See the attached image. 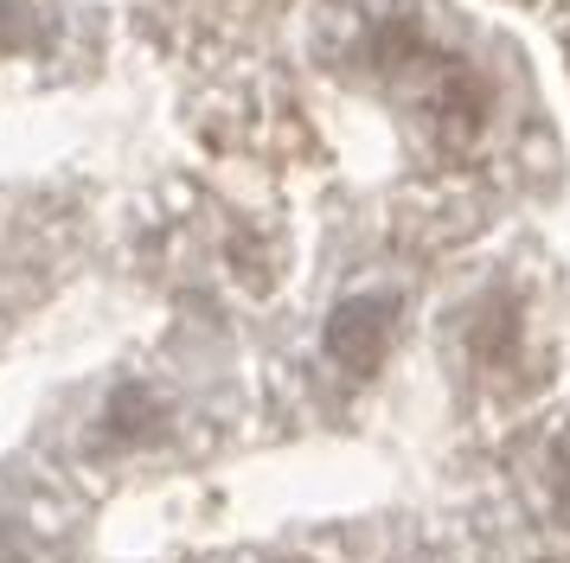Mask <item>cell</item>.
I'll return each instance as SVG.
<instances>
[{
  "mask_svg": "<svg viewBox=\"0 0 570 563\" xmlns=\"http://www.w3.org/2000/svg\"><path fill=\"white\" fill-rule=\"evenodd\" d=\"M397 314H404V295L397 288H365V295H346V302L327 314V327H321V346L334 358L340 372H379L391 353V339H397Z\"/></svg>",
  "mask_w": 570,
  "mask_h": 563,
  "instance_id": "6da1fadb",
  "label": "cell"
},
{
  "mask_svg": "<svg viewBox=\"0 0 570 563\" xmlns=\"http://www.w3.org/2000/svg\"><path fill=\"white\" fill-rule=\"evenodd\" d=\"M525 346V314L507 288H488L474 307H462V353L488 372H507Z\"/></svg>",
  "mask_w": 570,
  "mask_h": 563,
  "instance_id": "7a4b0ae2",
  "label": "cell"
},
{
  "mask_svg": "<svg viewBox=\"0 0 570 563\" xmlns=\"http://www.w3.org/2000/svg\"><path fill=\"white\" fill-rule=\"evenodd\" d=\"M155 429V397L148 391H116L104 409V435L122 448V442H135V435H148Z\"/></svg>",
  "mask_w": 570,
  "mask_h": 563,
  "instance_id": "3957f363",
  "label": "cell"
},
{
  "mask_svg": "<svg viewBox=\"0 0 570 563\" xmlns=\"http://www.w3.org/2000/svg\"><path fill=\"white\" fill-rule=\"evenodd\" d=\"M551 512H558V525L570 532V442L558 448V461H551Z\"/></svg>",
  "mask_w": 570,
  "mask_h": 563,
  "instance_id": "277c9868",
  "label": "cell"
},
{
  "mask_svg": "<svg viewBox=\"0 0 570 563\" xmlns=\"http://www.w3.org/2000/svg\"><path fill=\"white\" fill-rule=\"evenodd\" d=\"M404 563H411V557H404Z\"/></svg>",
  "mask_w": 570,
  "mask_h": 563,
  "instance_id": "5b68a950",
  "label": "cell"
}]
</instances>
